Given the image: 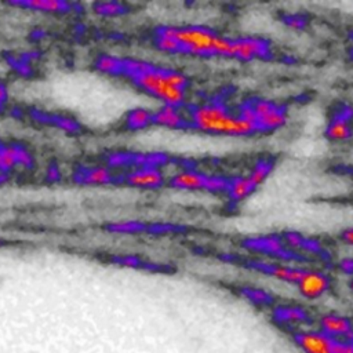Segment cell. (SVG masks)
<instances>
[{"label": "cell", "instance_id": "obj_1", "mask_svg": "<svg viewBox=\"0 0 353 353\" xmlns=\"http://www.w3.org/2000/svg\"><path fill=\"white\" fill-rule=\"evenodd\" d=\"M190 130L228 137H251L258 134L254 124L232 113L222 95H214L205 103H186Z\"/></svg>", "mask_w": 353, "mask_h": 353}, {"label": "cell", "instance_id": "obj_2", "mask_svg": "<svg viewBox=\"0 0 353 353\" xmlns=\"http://www.w3.org/2000/svg\"><path fill=\"white\" fill-rule=\"evenodd\" d=\"M153 33L171 37L179 44V54L193 55L199 58H233L234 41L230 37L222 36L214 29L203 25L188 26H156Z\"/></svg>", "mask_w": 353, "mask_h": 353}, {"label": "cell", "instance_id": "obj_3", "mask_svg": "<svg viewBox=\"0 0 353 353\" xmlns=\"http://www.w3.org/2000/svg\"><path fill=\"white\" fill-rule=\"evenodd\" d=\"M165 66L156 65V68L152 72L137 74L128 77V80L141 91L160 99L164 105L174 106V108H182L188 103L186 91H182L179 88L172 87L163 76Z\"/></svg>", "mask_w": 353, "mask_h": 353}, {"label": "cell", "instance_id": "obj_4", "mask_svg": "<svg viewBox=\"0 0 353 353\" xmlns=\"http://www.w3.org/2000/svg\"><path fill=\"white\" fill-rule=\"evenodd\" d=\"M72 179L77 185L101 186V185H120V172H114L105 165H77Z\"/></svg>", "mask_w": 353, "mask_h": 353}, {"label": "cell", "instance_id": "obj_5", "mask_svg": "<svg viewBox=\"0 0 353 353\" xmlns=\"http://www.w3.org/2000/svg\"><path fill=\"white\" fill-rule=\"evenodd\" d=\"M165 183V176L159 168H130L120 172V185L138 189H160Z\"/></svg>", "mask_w": 353, "mask_h": 353}, {"label": "cell", "instance_id": "obj_6", "mask_svg": "<svg viewBox=\"0 0 353 353\" xmlns=\"http://www.w3.org/2000/svg\"><path fill=\"white\" fill-rule=\"evenodd\" d=\"M34 159L32 153L19 143L0 146V174H8L17 167L32 168Z\"/></svg>", "mask_w": 353, "mask_h": 353}, {"label": "cell", "instance_id": "obj_7", "mask_svg": "<svg viewBox=\"0 0 353 353\" xmlns=\"http://www.w3.org/2000/svg\"><path fill=\"white\" fill-rule=\"evenodd\" d=\"M241 245L252 250V251H261L266 252L269 255H274L283 259L296 258L298 255L291 252L284 247V240L277 234H268V236H256V237H248L241 241Z\"/></svg>", "mask_w": 353, "mask_h": 353}, {"label": "cell", "instance_id": "obj_8", "mask_svg": "<svg viewBox=\"0 0 353 353\" xmlns=\"http://www.w3.org/2000/svg\"><path fill=\"white\" fill-rule=\"evenodd\" d=\"M152 124L172 130H190L189 119L182 109L168 105H163L153 112Z\"/></svg>", "mask_w": 353, "mask_h": 353}, {"label": "cell", "instance_id": "obj_9", "mask_svg": "<svg viewBox=\"0 0 353 353\" xmlns=\"http://www.w3.org/2000/svg\"><path fill=\"white\" fill-rule=\"evenodd\" d=\"M296 285L301 295L309 299H316L328 290L330 279L321 272L305 270L301 279L296 281Z\"/></svg>", "mask_w": 353, "mask_h": 353}, {"label": "cell", "instance_id": "obj_10", "mask_svg": "<svg viewBox=\"0 0 353 353\" xmlns=\"http://www.w3.org/2000/svg\"><path fill=\"white\" fill-rule=\"evenodd\" d=\"M30 116L33 120L41 124H48L52 127H57L65 132L69 134H79L81 131V124L73 117L65 116V114H58V113H48L44 110H37L32 109Z\"/></svg>", "mask_w": 353, "mask_h": 353}, {"label": "cell", "instance_id": "obj_11", "mask_svg": "<svg viewBox=\"0 0 353 353\" xmlns=\"http://www.w3.org/2000/svg\"><path fill=\"white\" fill-rule=\"evenodd\" d=\"M207 174L197 170H182L167 181L171 189L176 190H201Z\"/></svg>", "mask_w": 353, "mask_h": 353}, {"label": "cell", "instance_id": "obj_12", "mask_svg": "<svg viewBox=\"0 0 353 353\" xmlns=\"http://www.w3.org/2000/svg\"><path fill=\"white\" fill-rule=\"evenodd\" d=\"M11 4L48 14H66L70 12L74 7V4L65 0H14Z\"/></svg>", "mask_w": 353, "mask_h": 353}, {"label": "cell", "instance_id": "obj_13", "mask_svg": "<svg viewBox=\"0 0 353 353\" xmlns=\"http://www.w3.org/2000/svg\"><path fill=\"white\" fill-rule=\"evenodd\" d=\"M172 157L167 152L153 150V152H134L132 153V167L134 168H161L174 163Z\"/></svg>", "mask_w": 353, "mask_h": 353}, {"label": "cell", "instance_id": "obj_14", "mask_svg": "<svg viewBox=\"0 0 353 353\" xmlns=\"http://www.w3.org/2000/svg\"><path fill=\"white\" fill-rule=\"evenodd\" d=\"M298 342L305 353H332L334 339L325 334L305 332L299 335Z\"/></svg>", "mask_w": 353, "mask_h": 353}, {"label": "cell", "instance_id": "obj_15", "mask_svg": "<svg viewBox=\"0 0 353 353\" xmlns=\"http://www.w3.org/2000/svg\"><path fill=\"white\" fill-rule=\"evenodd\" d=\"M287 121V106L279 105L274 110L256 117L255 127L258 132H270L281 128Z\"/></svg>", "mask_w": 353, "mask_h": 353}, {"label": "cell", "instance_id": "obj_16", "mask_svg": "<svg viewBox=\"0 0 353 353\" xmlns=\"http://www.w3.org/2000/svg\"><path fill=\"white\" fill-rule=\"evenodd\" d=\"M252 265H255V268L268 272L270 276L287 281V283H296L301 276L303 274V269L301 268H291V266H285V265H277V263H265V262H252Z\"/></svg>", "mask_w": 353, "mask_h": 353}, {"label": "cell", "instance_id": "obj_17", "mask_svg": "<svg viewBox=\"0 0 353 353\" xmlns=\"http://www.w3.org/2000/svg\"><path fill=\"white\" fill-rule=\"evenodd\" d=\"M324 135L327 139L334 142H343L352 137L350 121L338 116H331L330 121L325 125Z\"/></svg>", "mask_w": 353, "mask_h": 353}, {"label": "cell", "instance_id": "obj_18", "mask_svg": "<svg viewBox=\"0 0 353 353\" xmlns=\"http://www.w3.org/2000/svg\"><path fill=\"white\" fill-rule=\"evenodd\" d=\"M153 112L146 108H134L127 112L124 117V127L130 131H139L145 130L152 124Z\"/></svg>", "mask_w": 353, "mask_h": 353}, {"label": "cell", "instance_id": "obj_19", "mask_svg": "<svg viewBox=\"0 0 353 353\" xmlns=\"http://www.w3.org/2000/svg\"><path fill=\"white\" fill-rule=\"evenodd\" d=\"M255 190H256V186L247 176H233L230 178L226 193L232 203H239L245 197H248Z\"/></svg>", "mask_w": 353, "mask_h": 353}, {"label": "cell", "instance_id": "obj_20", "mask_svg": "<svg viewBox=\"0 0 353 353\" xmlns=\"http://www.w3.org/2000/svg\"><path fill=\"white\" fill-rule=\"evenodd\" d=\"M321 327L325 335L343 336L350 334V323L346 317L338 314H327L321 319Z\"/></svg>", "mask_w": 353, "mask_h": 353}, {"label": "cell", "instance_id": "obj_21", "mask_svg": "<svg viewBox=\"0 0 353 353\" xmlns=\"http://www.w3.org/2000/svg\"><path fill=\"white\" fill-rule=\"evenodd\" d=\"M274 164H276V161H274L273 157H270V156H262V157H259V159L255 161V164L252 165V168H251L250 174L247 175V178L258 188V186L262 185V183L266 181V178L272 174V171H273V168H274Z\"/></svg>", "mask_w": 353, "mask_h": 353}, {"label": "cell", "instance_id": "obj_22", "mask_svg": "<svg viewBox=\"0 0 353 353\" xmlns=\"http://www.w3.org/2000/svg\"><path fill=\"white\" fill-rule=\"evenodd\" d=\"M121 66H123V58L110 55V54H101L94 61V68L108 76L120 77L121 76Z\"/></svg>", "mask_w": 353, "mask_h": 353}, {"label": "cell", "instance_id": "obj_23", "mask_svg": "<svg viewBox=\"0 0 353 353\" xmlns=\"http://www.w3.org/2000/svg\"><path fill=\"white\" fill-rule=\"evenodd\" d=\"M146 225L148 223L143 221L128 219V221L109 222L103 226V229L109 233H116V234H138V233H145Z\"/></svg>", "mask_w": 353, "mask_h": 353}, {"label": "cell", "instance_id": "obj_24", "mask_svg": "<svg viewBox=\"0 0 353 353\" xmlns=\"http://www.w3.org/2000/svg\"><path fill=\"white\" fill-rule=\"evenodd\" d=\"M132 153L131 150H113L105 154V167L114 170H130L132 167Z\"/></svg>", "mask_w": 353, "mask_h": 353}, {"label": "cell", "instance_id": "obj_25", "mask_svg": "<svg viewBox=\"0 0 353 353\" xmlns=\"http://www.w3.org/2000/svg\"><path fill=\"white\" fill-rule=\"evenodd\" d=\"M92 11L101 17H120L128 14L131 8L120 1H98L92 4Z\"/></svg>", "mask_w": 353, "mask_h": 353}, {"label": "cell", "instance_id": "obj_26", "mask_svg": "<svg viewBox=\"0 0 353 353\" xmlns=\"http://www.w3.org/2000/svg\"><path fill=\"white\" fill-rule=\"evenodd\" d=\"M189 228L185 225H176L171 222H152L146 225L145 233L148 234H172V233H185L188 232Z\"/></svg>", "mask_w": 353, "mask_h": 353}, {"label": "cell", "instance_id": "obj_27", "mask_svg": "<svg viewBox=\"0 0 353 353\" xmlns=\"http://www.w3.org/2000/svg\"><path fill=\"white\" fill-rule=\"evenodd\" d=\"M230 178L219 174H207L203 189L208 193H226L229 188Z\"/></svg>", "mask_w": 353, "mask_h": 353}, {"label": "cell", "instance_id": "obj_28", "mask_svg": "<svg viewBox=\"0 0 353 353\" xmlns=\"http://www.w3.org/2000/svg\"><path fill=\"white\" fill-rule=\"evenodd\" d=\"M280 19H281V22L285 26H288V28H291L294 30H303L307 26V23H309V18L305 14H302V12L283 14L280 17Z\"/></svg>", "mask_w": 353, "mask_h": 353}, {"label": "cell", "instance_id": "obj_29", "mask_svg": "<svg viewBox=\"0 0 353 353\" xmlns=\"http://www.w3.org/2000/svg\"><path fill=\"white\" fill-rule=\"evenodd\" d=\"M283 239L285 240V243L292 247V248H301V244H302V240H303V236L295 230H285L283 233Z\"/></svg>", "mask_w": 353, "mask_h": 353}, {"label": "cell", "instance_id": "obj_30", "mask_svg": "<svg viewBox=\"0 0 353 353\" xmlns=\"http://www.w3.org/2000/svg\"><path fill=\"white\" fill-rule=\"evenodd\" d=\"M301 248L306 250V251H310V252H314V254H323L324 252L321 243L317 239H312V237H303Z\"/></svg>", "mask_w": 353, "mask_h": 353}, {"label": "cell", "instance_id": "obj_31", "mask_svg": "<svg viewBox=\"0 0 353 353\" xmlns=\"http://www.w3.org/2000/svg\"><path fill=\"white\" fill-rule=\"evenodd\" d=\"M332 353H353V349H352V345L347 342L334 341Z\"/></svg>", "mask_w": 353, "mask_h": 353}, {"label": "cell", "instance_id": "obj_32", "mask_svg": "<svg viewBox=\"0 0 353 353\" xmlns=\"http://www.w3.org/2000/svg\"><path fill=\"white\" fill-rule=\"evenodd\" d=\"M46 176H47V179H48L50 182H58V181L61 179V171H59L58 165H57V164L48 165Z\"/></svg>", "mask_w": 353, "mask_h": 353}, {"label": "cell", "instance_id": "obj_33", "mask_svg": "<svg viewBox=\"0 0 353 353\" xmlns=\"http://www.w3.org/2000/svg\"><path fill=\"white\" fill-rule=\"evenodd\" d=\"M248 296L251 298V299H254V301H259V302H266L269 298H268V295L265 294V292H262V291H256V290H250L248 292Z\"/></svg>", "mask_w": 353, "mask_h": 353}, {"label": "cell", "instance_id": "obj_34", "mask_svg": "<svg viewBox=\"0 0 353 353\" xmlns=\"http://www.w3.org/2000/svg\"><path fill=\"white\" fill-rule=\"evenodd\" d=\"M8 99V91H7V87L0 83V106H4V103L7 102Z\"/></svg>", "mask_w": 353, "mask_h": 353}, {"label": "cell", "instance_id": "obj_35", "mask_svg": "<svg viewBox=\"0 0 353 353\" xmlns=\"http://www.w3.org/2000/svg\"><path fill=\"white\" fill-rule=\"evenodd\" d=\"M341 237L346 244H352V228H346L345 230H342Z\"/></svg>", "mask_w": 353, "mask_h": 353}, {"label": "cell", "instance_id": "obj_36", "mask_svg": "<svg viewBox=\"0 0 353 353\" xmlns=\"http://www.w3.org/2000/svg\"><path fill=\"white\" fill-rule=\"evenodd\" d=\"M341 269H343L346 273H350V269H352V261L350 259H343L341 262Z\"/></svg>", "mask_w": 353, "mask_h": 353}, {"label": "cell", "instance_id": "obj_37", "mask_svg": "<svg viewBox=\"0 0 353 353\" xmlns=\"http://www.w3.org/2000/svg\"><path fill=\"white\" fill-rule=\"evenodd\" d=\"M7 178H8V175H7V174H0V185H1V183H4V182L7 181Z\"/></svg>", "mask_w": 353, "mask_h": 353}, {"label": "cell", "instance_id": "obj_38", "mask_svg": "<svg viewBox=\"0 0 353 353\" xmlns=\"http://www.w3.org/2000/svg\"><path fill=\"white\" fill-rule=\"evenodd\" d=\"M1 110H3V106H0V112H1Z\"/></svg>", "mask_w": 353, "mask_h": 353}, {"label": "cell", "instance_id": "obj_39", "mask_svg": "<svg viewBox=\"0 0 353 353\" xmlns=\"http://www.w3.org/2000/svg\"><path fill=\"white\" fill-rule=\"evenodd\" d=\"M1 145H3V143H1V142H0V146H1Z\"/></svg>", "mask_w": 353, "mask_h": 353}]
</instances>
